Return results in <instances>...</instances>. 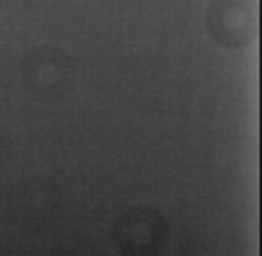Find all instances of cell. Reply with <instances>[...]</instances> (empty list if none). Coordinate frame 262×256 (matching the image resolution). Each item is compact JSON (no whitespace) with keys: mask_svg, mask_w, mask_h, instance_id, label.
Wrapping results in <instances>:
<instances>
[{"mask_svg":"<svg viewBox=\"0 0 262 256\" xmlns=\"http://www.w3.org/2000/svg\"><path fill=\"white\" fill-rule=\"evenodd\" d=\"M23 86L41 102L62 100L76 81V60L58 46H37L23 58Z\"/></svg>","mask_w":262,"mask_h":256,"instance_id":"1","label":"cell"},{"mask_svg":"<svg viewBox=\"0 0 262 256\" xmlns=\"http://www.w3.org/2000/svg\"><path fill=\"white\" fill-rule=\"evenodd\" d=\"M168 222L157 208L134 206L118 215L113 243L122 256H159L168 245Z\"/></svg>","mask_w":262,"mask_h":256,"instance_id":"2","label":"cell"},{"mask_svg":"<svg viewBox=\"0 0 262 256\" xmlns=\"http://www.w3.org/2000/svg\"><path fill=\"white\" fill-rule=\"evenodd\" d=\"M205 21L216 44L226 49H242V46H249L258 35V3L255 0H212Z\"/></svg>","mask_w":262,"mask_h":256,"instance_id":"3","label":"cell"}]
</instances>
